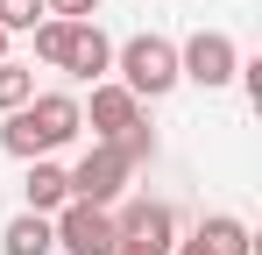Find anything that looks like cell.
Listing matches in <instances>:
<instances>
[{"instance_id":"cell-4","label":"cell","mask_w":262,"mask_h":255,"mask_svg":"<svg viewBox=\"0 0 262 255\" xmlns=\"http://www.w3.org/2000/svg\"><path fill=\"white\" fill-rule=\"evenodd\" d=\"M64 177H71V199H85V206H114V199L128 192L135 163L114 149V142H92L85 156H78V170H64Z\"/></svg>"},{"instance_id":"cell-16","label":"cell","mask_w":262,"mask_h":255,"mask_svg":"<svg viewBox=\"0 0 262 255\" xmlns=\"http://www.w3.org/2000/svg\"><path fill=\"white\" fill-rule=\"evenodd\" d=\"M43 7L57 22H92V14H99V0H43Z\"/></svg>"},{"instance_id":"cell-9","label":"cell","mask_w":262,"mask_h":255,"mask_svg":"<svg viewBox=\"0 0 262 255\" xmlns=\"http://www.w3.org/2000/svg\"><path fill=\"white\" fill-rule=\"evenodd\" d=\"M170 255H255V234H248L234 213H213V220H199V234L177 241Z\"/></svg>"},{"instance_id":"cell-2","label":"cell","mask_w":262,"mask_h":255,"mask_svg":"<svg viewBox=\"0 0 262 255\" xmlns=\"http://www.w3.org/2000/svg\"><path fill=\"white\" fill-rule=\"evenodd\" d=\"M114 64H121V85L135 99H163L177 85V42L170 36H128L114 50Z\"/></svg>"},{"instance_id":"cell-8","label":"cell","mask_w":262,"mask_h":255,"mask_svg":"<svg viewBox=\"0 0 262 255\" xmlns=\"http://www.w3.org/2000/svg\"><path fill=\"white\" fill-rule=\"evenodd\" d=\"M78 114L92 121V142H114L128 121H142V99H135L128 85H106V78H99V85H92V107H78Z\"/></svg>"},{"instance_id":"cell-18","label":"cell","mask_w":262,"mask_h":255,"mask_svg":"<svg viewBox=\"0 0 262 255\" xmlns=\"http://www.w3.org/2000/svg\"><path fill=\"white\" fill-rule=\"evenodd\" d=\"M0 57H7V29H0Z\"/></svg>"},{"instance_id":"cell-5","label":"cell","mask_w":262,"mask_h":255,"mask_svg":"<svg viewBox=\"0 0 262 255\" xmlns=\"http://www.w3.org/2000/svg\"><path fill=\"white\" fill-rule=\"evenodd\" d=\"M234 64H241V50H234V36H220V29H199V36L177 50V78H191L199 92H220V85L234 78Z\"/></svg>"},{"instance_id":"cell-11","label":"cell","mask_w":262,"mask_h":255,"mask_svg":"<svg viewBox=\"0 0 262 255\" xmlns=\"http://www.w3.org/2000/svg\"><path fill=\"white\" fill-rule=\"evenodd\" d=\"M21 192H29V213H57L64 199H71V177L50 163V156H36V163H29V184H21Z\"/></svg>"},{"instance_id":"cell-10","label":"cell","mask_w":262,"mask_h":255,"mask_svg":"<svg viewBox=\"0 0 262 255\" xmlns=\"http://www.w3.org/2000/svg\"><path fill=\"white\" fill-rule=\"evenodd\" d=\"M0 248H7V255H50V248H57L50 213H14V220H7V234H0Z\"/></svg>"},{"instance_id":"cell-3","label":"cell","mask_w":262,"mask_h":255,"mask_svg":"<svg viewBox=\"0 0 262 255\" xmlns=\"http://www.w3.org/2000/svg\"><path fill=\"white\" fill-rule=\"evenodd\" d=\"M50 227H57V248H64V255H114V248H121V234H114V206L64 199V206L50 213Z\"/></svg>"},{"instance_id":"cell-1","label":"cell","mask_w":262,"mask_h":255,"mask_svg":"<svg viewBox=\"0 0 262 255\" xmlns=\"http://www.w3.org/2000/svg\"><path fill=\"white\" fill-rule=\"evenodd\" d=\"M78 128H85V114H78V99H71V92H36L29 107H14V114H7L0 149H7V156H21V163H36V156H50V149H64Z\"/></svg>"},{"instance_id":"cell-6","label":"cell","mask_w":262,"mask_h":255,"mask_svg":"<svg viewBox=\"0 0 262 255\" xmlns=\"http://www.w3.org/2000/svg\"><path fill=\"white\" fill-rule=\"evenodd\" d=\"M114 234L135 241V248H149V255H170L177 248V213L163 199H128V206L114 213Z\"/></svg>"},{"instance_id":"cell-13","label":"cell","mask_w":262,"mask_h":255,"mask_svg":"<svg viewBox=\"0 0 262 255\" xmlns=\"http://www.w3.org/2000/svg\"><path fill=\"white\" fill-rule=\"evenodd\" d=\"M29 36H36V57H43V64H64V42H71V22H57V14H43V22H36Z\"/></svg>"},{"instance_id":"cell-7","label":"cell","mask_w":262,"mask_h":255,"mask_svg":"<svg viewBox=\"0 0 262 255\" xmlns=\"http://www.w3.org/2000/svg\"><path fill=\"white\" fill-rule=\"evenodd\" d=\"M57 71H71L78 85H99L106 71H114V42H106V29L99 22H71V42H64V64Z\"/></svg>"},{"instance_id":"cell-14","label":"cell","mask_w":262,"mask_h":255,"mask_svg":"<svg viewBox=\"0 0 262 255\" xmlns=\"http://www.w3.org/2000/svg\"><path fill=\"white\" fill-rule=\"evenodd\" d=\"M114 149H121L128 163H149V156H156V135H149V121H128L121 135H114Z\"/></svg>"},{"instance_id":"cell-17","label":"cell","mask_w":262,"mask_h":255,"mask_svg":"<svg viewBox=\"0 0 262 255\" xmlns=\"http://www.w3.org/2000/svg\"><path fill=\"white\" fill-rule=\"evenodd\" d=\"M114 255H149V248H135V241H121V248H114Z\"/></svg>"},{"instance_id":"cell-12","label":"cell","mask_w":262,"mask_h":255,"mask_svg":"<svg viewBox=\"0 0 262 255\" xmlns=\"http://www.w3.org/2000/svg\"><path fill=\"white\" fill-rule=\"evenodd\" d=\"M29 99H36V71H29V64H7V57H0V114L29 107Z\"/></svg>"},{"instance_id":"cell-15","label":"cell","mask_w":262,"mask_h":255,"mask_svg":"<svg viewBox=\"0 0 262 255\" xmlns=\"http://www.w3.org/2000/svg\"><path fill=\"white\" fill-rule=\"evenodd\" d=\"M43 14H50L43 0H0V29H7V36H14V29H36Z\"/></svg>"}]
</instances>
